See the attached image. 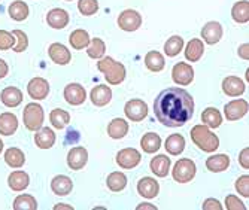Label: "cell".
I'll return each mask as SVG.
<instances>
[{"label":"cell","mask_w":249,"mask_h":210,"mask_svg":"<svg viewBox=\"0 0 249 210\" xmlns=\"http://www.w3.org/2000/svg\"><path fill=\"white\" fill-rule=\"evenodd\" d=\"M51 190L55 195H60V197L69 195L73 190V182L69 176L58 175L51 180Z\"/></svg>","instance_id":"cell-21"},{"label":"cell","mask_w":249,"mask_h":210,"mask_svg":"<svg viewBox=\"0 0 249 210\" xmlns=\"http://www.w3.org/2000/svg\"><path fill=\"white\" fill-rule=\"evenodd\" d=\"M154 113L155 118L166 127H182L193 118L194 100L184 88H166L154 102Z\"/></svg>","instance_id":"cell-1"},{"label":"cell","mask_w":249,"mask_h":210,"mask_svg":"<svg viewBox=\"0 0 249 210\" xmlns=\"http://www.w3.org/2000/svg\"><path fill=\"white\" fill-rule=\"evenodd\" d=\"M128 133V122L123 118H115L112 120L107 125V134L109 137L120 140L123 137H125Z\"/></svg>","instance_id":"cell-28"},{"label":"cell","mask_w":249,"mask_h":210,"mask_svg":"<svg viewBox=\"0 0 249 210\" xmlns=\"http://www.w3.org/2000/svg\"><path fill=\"white\" fill-rule=\"evenodd\" d=\"M172 79L176 85H190L194 79V69L188 63L180 61L172 69Z\"/></svg>","instance_id":"cell-9"},{"label":"cell","mask_w":249,"mask_h":210,"mask_svg":"<svg viewBox=\"0 0 249 210\" xmlns=\"http://www.w3.org/2000/svg\"><path fill=\"white\" fill-rule=\"evenodd\" d=\"M89 40H91V37H89L88 32H85L82 29H78V30L72 32L71 36H69L71 46H72L73 50H78V51L85 50L87 46L89 45Z\"/></svg>","instance_id":"cell-34"},{"label":"cell","mask_w":249,"mask_h":210,"mask_svg":"<svg viewBox=\"0 0 249 210\" xmlns=\"http://www.w3.org/2000/svg\"><path fill=\"white\" fill-rule=\"evenodd\" d=\"M27 92L29 96L35 100H43L47 99L50 94V84L47 79L43 78H33L29 85H27Z\"/></svg>","instance_id":"cell-11"},{"label":"cell","mask_w":249,"mask_h":210,"mask_svg":"<svg viewBox=\"0 0 249 210\" xmlns=\"http://www.w3.org/2000/svg\"><path fill=\"white\" fill-rule=\"evenodd\" d=\"M87 99V92H85V88L76 82L73 84H69L66 88H64V100L72 105V106H79L85 102Z\"/></svg>","instance_id":"cell-12"},{"label":"cell","mask_w":249,"mask_h":210,"mask_svg":"<svg viewBox=\"0 0 249 210\" xmlns=\"http://www.w3.org/2000/svg\"><path fill=\"white\" fill-rule=\"evenodd\" d=\"M91 103L97 107H103L110 103L112 100V89L107 85H97L91 89V94H89Z\"/></svg>","instance_id":"cell-20"},{"label":"cell","mask_w":249,"mask_h":210,"mask_svg":"<svg viewBox=\"0 0 249 210\" xmlns=\"http://www.w3.org/2000/svg\"><path fill=\"white\" fill-rule=\"evenodd\" d=\"M197 172L196 162L190 158H180L175 162L172 176L178 183H188L194 179Z\"/></svg>","instance_id":"cell-5"},{"label":"cell","mask_w":249,"mask_h":210,"mask_svg":"<svg viewBox=\"0 0 249 210\" xmlns=\"http://www.w3.org/2000/svg\"><path fill=\"white\" fill-rule=\"evenodd\" d=\"M8 185H9V188L12 191L21 192V191H24L27 186L30 185V176L26 172H22V170H15V172H12L9 175Z\"/></svg>","instance_id":"cell-22"},{"label":"cell","mask_w":249,"mask_h":210,"mask_svg":"<svg viewBox=\"0 0 249 210\" xmlns=\"http://www.w3.org/2000/svg\"><path fill=\"white\" fill-rule=\"evenodd\" d=\"M245 82L237 76H227L222 81V91L229 97H239L245 92Z\"/></svg>","instance_id":"cell-17"},{"label":"cell","mask_w":249,"mask_h":210,"mask_svg":"<svg viewBox=\"0 0 249 210\" xmlns=\"http://www.w3.org/2000/svg\"><path fill=\"white\" fill-rule=\"evenodd\" d=\"M60 209H63V210H73V207L72 206H67V204H64V203H61V204H55L54 206V210H60Z\"/></svg>","instance_id":"cell-52"},{"label":"cell","mask_w":249,"mask_h":210,"mask_svg":"<svg viewBox=\"0 0 249 210\" xmlns=\"http://www.w3.org/2000/svg\"><path fill=\"white\" fill-rule=\"evenodd\" d=\"M230 166V157L225 154H218L213 157H209L206 159V167L212 173H221L225 172Z\"/></svg>","instance_id":"cell-24"},{"label":"cell","mask_w":249,"mask_h":210,"mask_svg":"<svg viewBox=\"0 0 249 210\" xmlns=\"http://www.w3.org/2000/svg\"><path fill=\"white\" fill-rule=\"evenodd\" d=\"M239 161H240V166H242L243 169L249 170V148H248V146L240 152V155H239Z\"/></svg>","instance_id":"cell-48"},{"label":"cell","mask_w":249,"mask_h":210,"mask_svg":"<svg viewBox=\"0 0 249 210\" xmlns=\"http://www.w3.org/2000/svg\"><path fill=\"white\" fill-rule=\"evenodd\" d=\"M15 45V36L12 35V32H6V30H0V51H6L14 48Z\"/></svg>","instance_id":"cell-44"},{"label":"cell","mask_w":249,"mask_h":210,"mask_svg":"<svg viewBox=\"0 0 249 210\" xmlns=\"http://www.w3.org/2000/svg\"><path fill=\"white\" fill-rule=\"evenodd\" d=\"M12 35L15 36V40H17V45L14 46V51L15 52H24L29 46V37L27 35L22 32V30H14Z\"/></svg>","instance_id":"cell-43"},{"label":"cell","mask_w":249,"mask_h":210,"mask_svg":"<svg viewBox=\"0 0 249 210\" xmlns=\"http://www.w3.org/2000/svg\"><path fill=\"white\" fill-rule=\"evenodd\" d=\"M231 17L239 24H245L249 21V2L248 0H240L236 2L231 9Z\"/></svg>","instance_id":"cell-37"},{"label":"cell","mask_w":249,"mask_h":210,"mask_svg":"<svg viewBox=\"0 0 249 210\" xmlns=\"http://www.w3.org/2000/svg\"><path fill=\"white\" fill-rule=\"evenodd\" d=\"M141 161H142V155L134 148H125L117 154V164L125 170L136 169L141 164Z\"/></svg>","instance_id":"cell-7"},{"label":"cell","mask_w":249,"mask_h":210,"mask_svg":"<svg viewBox=\"0 0 249 210\" xmlns=\"http://www.w3.org/2000/svg\"><path fill=\"white\" fill-rule=\"evenodd\" d=\"M201 121L209 128H218L222 124V115L215 107H208L201 113Z\"/></svg>","instance_id":"cell-36"},{"label":"cell","mask_w":249,"mask_h":210,"mask_svg":"<svg viewBox=\"0 0 249 210\" xmlns=\"http://www.w3.org/2000/svg\"><path fill=\"white\" fill-rule=\"evenodd\" d=\"M164 148H166V151L170 155H175V157L180 155V154L184 152V149H185V139H184V136H180V134H170L166 139Z\"/></svg>","instance_id":"cell-27"},{"label":"cell","mask_w":249,"mask_h":210,"mask_svg":"<svg viewBox=\"0 0 249 210\" xmlns=\"http://www.w3.org/2000/svg\"><path fill=\"white\" fill-rule=\"evenodd\" d=\"M225 209L227 210H246V206L236 195H227L225 197Z\"/></svg>","instance_id":"cell-46"},{"label":"cell","mask_w":249,"mask_h":210,"mask_svg":"<svg viewBox=\"0 0 249 210\" xmlns=\"http://www.w3.org/2000/svg\"><path fill=\"white\" fill-rule=\"evenodd\" d=\"M48 54H50V58L55 63V64H60V66H66L71 63V51L67 50V46L63 45V43H51L50 48H48Z\"/></svg>","instance_id":"cell-14"},{"label":"cell","mask_w":249,"mask_h":210,"mask_svg":"<svg viewBox=\"0 0 249 210\" xmlns=\"http://www.w3.org/2000/svg\"><path fill=\"white\" fill-rule=\"evenodd\" d=\"M88 161V151L82 146H75L67 154V166L72 170H82Z\"/></svg>","instance_id":"cell-13"},{"label":"cell","mask_w":249,"mask_h":210,"mask_svg":"<svg viewBox=\"0 0 249 210\" xmlns=\"http://www.w3.org/2000/svg\"><path fill=\"white\" fill-rule=\"evenodd\" d=\"M141 148L146 154H155L158 149L161 148V137L157 133H146L141 139Z\"/></svg>","instance_id":"cell-30"},{"label":"cell","mask_w":249,"mask_h":210,"mask_svg":"<svg viewBox=\"0 0 249 210\" xmlns=\"http://www.w3.org/2000/svg\"><path fill=\"white\" fill-rule=\"evenodd\" d=\"M193 143L203 152H215L219 148V139L208 125H196L191 130Z\"/></svg>","instance_id":"cell-3"},{"label":"cell","mask_w":249,"mask_h":210,"mask_svg":"<svg viewBox=\"0 0 249 210\" xmlns=\"http://www.w3.org/2000/svg\"><path fill=\"white\" fill-rule=\"evenodd\" d=\"M47 22H48L50 27H53L55 30H61V29H64L67 24H69V14H67V11L61 9V8L51 9L47 14Z\"/></svg>","instance_id":"cell-19"},{"label":"cell","mask_w":249,"mask_h":210,"mask_svg":"<svg viewBox=\"0 0 249 210\" xmlns=\"http://www.w3.org/2000/svg\"><path fill=\"white\" fill-rule=\"evenodd\" d=\"M136 210H157V206L154 204H149V203H142L136 207Z\"/></svg>","instance_id":"cell-51"},{"label":"cell","mask_w":249,"mask_h":210,"mask_svg":"<svg viewBox=\"0 0 249 210\" xmlns=\"http://www.w3.org/2000/svg\"><path fill=\"white\" fill-rule=\"evenodd\" d=\"M138 192L143 198H155L158 192H160V185H158V182L154 177L145 176L138 183Z\"/></svg>","instance_id":"cell-18"},{"label":"cell","mask_w":249,"mask_h":210,"mask_svg":"<svg viewBox=\"0 0 249 210\" xmlns=\"http://www.w3.org/2000/svg\"><path fill=\"white\" fill-rule=\"evenodd\" d=\"M205 52V45L198 37L191 39L187 43V50H185V58L187 61H198Z\"/></svg>","instance_id":"cell-31"},{"label":"cell","mask_w":249,"mask_h":210,"mask_svg":"<svg viewBox=\"0 0 249 210\" xmlns=\"http://www.w3.org/2000/svg\"><path fill=\"white\" fill-rule=\"evenodd\" d=\"M3 151V142H2V139H0V154H2Z\"/></svg>","instance_id":"cell-53"},{"label":"cell","mask_w":249,"mask_h":210,"mask_svg":"<svg viewBox=\"0 0 249 210\" xmlns=\"http://www.w3.org/2000/svg\"><path fill=\"white\" fill-rule=\"evenodd\" d=\"M78 9L84 17H89V15H94L99 11V3H97V0H79Z\"/></svg>","instance_id":"cell-42"},{"label":"cell","mask_w":249,"mask_h":210,"mask_svg":"<svg viewBox=\"0 0 249 210\" xmlns=\"http://www.w3.org/2000/svg\"><path fill=\"white\" fill-rule=\"evenodd\" d=\"M149 167L155 176L166 177L169 175V169H170V158L166 155H155L149 162Z\"/></svg>","instance_id":"cell-23"},{"label":"cell","mask_w":249,"mask_h":210,"mask_svg":"<svg viewBox=\"0 0 249 210\" xmlns=\"http://www.w3.org/2000/svg\"><path fill=\"white\" fill-rule=\"evenodd\" d=\"M248 110H249V105L243 99L233 100V102H230V103H227L224 106L225 118H227V121H233V122L243 118V116L248 113Z\"/></svg>","instance_id":"cell-10"},{"label":"cell","mask_w":249,"mask_h":210,"mask_svg":"<svg viewBox=\"0 0 249 210\" xmlns=\"http://www.w3.org/2000/svg\"><path fill=\"white\" fill-rule=\"evenodd\" d=\"M5 162L12 169H21L26 162V155L18 148H8L5 152Z\"/></svg>","instance_id":"cell-32"},{"label":"cell","mask_w":249,"mask_h":210,"mask_svg":"<svg viewBox=\"0 0 249 210\" xmlns=\"http://www.w3.org/2000/svg\"><path fill=\"white\" fill-rule=\"evenodd\" d=\"M12 207H14V210H36L37 201L30 194H21L14 200Z\"/></svg>","instance_id":"cell-39"},{"label":"cell","mask_w":249,"mask_h":210,"mask_svg":"<svg viewBox=\"0 0 249 210\" xmlns=\"http://www.w3.org/2000/svg\"><path fill=\"white\" fill-rule=\"evenodd\" d=\"M0 100L6 107H17L22 102V92L17 87H6L0 94Z\"/></svg>","instance_id":"cell-26"},{"label":"cell","mask_w":249,"mask_h":210,"mask_svg":"<svg viewBox=\"0 0 249 210\" xmlns=\"http://www.w3.org/2000/svg\"><path fill=\"white\" fill-rule=\"evenodd\" d=\"M87 48H88L87 50L88 57L93 58V60H100L105 55V52H106V45L99 37H94V39L89 40V45L87 46Z\"/></svg>","instance_id":"cell-40"},{"label":"cell","mask_w":249,"mask_h":210,"mask_svg":"<svg viewBox=\"0 0 249 210\" xmlns=\"http://www.w3.org/2000/svg\"><path fill=\"white\" fill-rule=\"evenodd\" d=\"M145 66L151 72H161L166 66V60L163 57V54H160L158 51H149L145 55Z\"/></svg>","instance_id":"cell-33"},{"label":"cell","mask_w":249,"mask_h":210,"mask_svg":"<svg viewBox=\"0 0 249 210\" xmlns=\"http://www.w3.org/2000/svg\"><path fill=\"white\" fill-rule=\"evenodd\" d=\"M234 188H236V191L242 195V197H249V176L248 175H243V176H240L237 180H236V183H234Z\"/></svg>","instance_id":"cell-45"},{"label":"cell","mask_w":249,"mask_h":210,"mask_svg":"<svg viewBox=\"0 0 249 210\" xmlns=\"http://www.w3.org/2000/svg\"><path fill=\"white\" fill-rule=\"evenodd\" d=\"M127 176L123 173V172H114L110 173L106 179V185L107 188L112 191V192H121L125 186H127Z\"/></svg>","instance_id":"cell-35"},{"label":"cell","mask_w":249,"mask_h":210,"mask_svg":"<svg viewBox=\"0 0 249 210\" xmlns=\"http://www.w3.org/2000/svg\"><path fill=\"white\" fill-rule=\"evenodd\" d=\"M239 57L243 58V60H249V45L248 43H242L239 46Z\"/></svg>","instance_id":"cell-49"},{"label":"cell","mask_w":249,"mask_h":210,"mask_svg":"<svg viewBox=\"0 0 249 210\" xmlns=\"http://www.w3.org/2000/svg\"><path fill=\"white\" fill-rule=\"evenodd\" d=\"M55 133L50 127L39 128L35 134V143L39 149H51L55 143Z\"/></svg>","instance_id":"cell-16"},{"label":"cell","mask_w":249,"mask_h":210,"mask_svg":"<svg viewBox=\"0 0 249 210\" xmlns=\"http://www.w3.org/2000/svg\"><path fill=\"white\" fill-rule=\"evenodd\" d=\"M22 121H24V125L27 130L36 133L39 128H42L43 121H45L43 107L37 103H29L24 112H22Z\"/></svg>","instance_id":"cell-4"},{"label":"cell","mask_w":249,"mask_h":210,"mask_svg":"<svg viewBox=\"0 0 249 210\" xmlns=\"http://www.w3.org/2000/svg\"><path fill=\"white\" fill-rule=\"evenodd\" d=\"M97 69L105 73V79L110 85H120L125 79V66L120 61H115L110 57H102L97 63Z\"/></svg>","instance_id":"cell-2"},{"label":"cell","mask_w":249,"mask_h":210,"mask_svg":"<svg viewBox=\"0 0 249 210\" xmlns=\"http://www.w3.org/2000/svg\"><path fill=\"white\" fill-rule=\"evenodd\" d=\"M201 37L206 43L215 45L221 40L222 37V26L218 21H209L205 24V27L201 29Z\"/></svg>","instance_id":"cell-15"},{"label":"cell","mask_w":249,"mask_h":210,"mask_svg":"<svg viewBox=\"0 0 249 210\" xmlns=\"http://www.w3.org/2000/svg\"><path fill=\"white\" fill-rule=\"evenodd\" d=\"M184 50V39L180 36H172L164 43V52L169 57H176Z\"/></svg>","instance_id":"cell-41"},{"label":"cell","mask_w":249,"mask_h":210,"mask_svg":"<svg viewBox=\"0 0 249 210\" xmlns=\"http://www.w3.org/2000/svg\"><path fill=\"white\" fill-rule=\"evenodd\" d=\"M18 130V118L11 113L5 112L0 115V134L2 136H12Z\"/></svg>","instance_id":"cell-25"},{"label":"cell","mask_w":249,"mask_h":210,"mask_svg":"<svg viewBox=\"0 0 249 210\" xmlns=\"http://www.w3.org/2000/svg\"><path fill=\"white\" fill-rule=\"evenodd\" d=\"M50 121H51L53 127H55V130H63L66 125H69L71 115H69V112H66L63 109H54L50 113Z\"/></svg>","instance_id":"cell-38"},{"label":"cell","mask_w":249,"mask_h":210,"mask_svg":"<svg viewBox=\"0 0 249 210\" xmlns=\"http://www.w3.org/2000/svg\"><path fill=\"white\" fill-rule=\"evenodd\" d=\"M8 12L14 21H24V19H27L30 9H29V5L26 2H22V0H15V2H12L9 5Z\"/></svg>","instance_id":"cell-29"},{"label":"cell","mask_w":249,"mask_h":210,"mask_svg":"<svg viewBox=\"0 0 249 210\" xmlns=\"http://www.w3.org/2000/svg\"><path fill=\"white\" fill-rule=\"evenodd\" d=\"M124 113H125V116L130 121L141 122V121H143L148 116V105L143 100L133 99V100L125 103Z\"/></svg>","instance_id":"cell-6"},{"label":"cell","mask_w":249,"mask_h":210,"mask_svg":"<svg viewBox=\"0 0 249 210\" xmlns=\"http://www.w3.org/2000/svg\"><path fill=\"white\" fill-rule=\"evenodd\" d=\"M203 210H222V204L216 198H208L201 206Z\"/></svg>","instance_id":"cell-47"},{"label":"cell","mask_w":249,"mask_h":210,"mask_svg":"<svg viewBox=\"0 0 249 210\" xmlns=\"http://www.w3.org/2000/svg\"><path fill=\"white\" fill-rule=\"evenodd\" d=\"M118 26L124 32H136L142 26V17L134 9L123 11L118 17Z\"/></svg>","instance_id":"cell-8"},{"label":"cell","mask_w":249,"mask_h":210,"mask_svg":"<svg viewBox=\"0 0 249 210\" xmlns=\"http://www.w3.org/2000/svg\"><path fill=\"white\" fill-rule=\"evenodd\" d=\"M9 73V67H8V63L5 60L0 58V79H3L6 75Z\"/></svg>","instance_id":"cell-50"},{"label":"cell","mask_w":249,"mask_h":210,"mask_svg":"<svg viewBox=\"0 0 249 210\" xmlns=\"http://www.w3.org/2000/svg\"><path fill=\"white\" fill-rule=\"evenodd\" d=\"M66 2H72V0H66Z\"/></svg>","instance_id":"cell-54"}]
</instances>
